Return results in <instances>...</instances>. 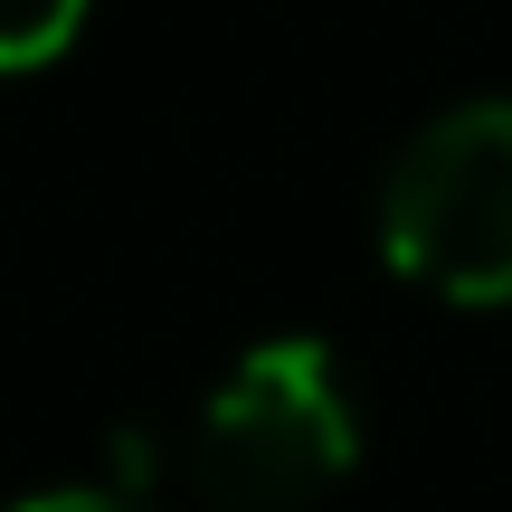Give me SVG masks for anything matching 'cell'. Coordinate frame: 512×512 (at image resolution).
I'll return each mask as SVG.
<instances>
[{
	"label": "cell",
	"mask_w": 512,
	"mask_h": 512,
	"mask_svg": "<svg viewBox=\"0 0 512 512\" xmlns=\"http://www.w3.org/2000/svg\"><path fill=\"white\" fill-rule=\"evenodd\" d=\"M95 0H0V76H29V67H57L76 48Z\"/></svg>",
	"instance_id": "3"
},
{
	"label": "cell",
	"mask_w": 512,
	"mask_h": 512,
	"mask_svg": "<svg viewBox=\"0 0 512 512\" xmlns=\"http://www.w3.org/2000/svg\"><path fill=\"white\" fill-rule=\"evenodd\" d=\"M361 465V408L313 332H266L219 370L190 427V484L209 512H313Z\"/></svg>",
	"instance_id": "1"
},
{
	"label": "cell",
	"mask_w": 512,
	"mask_h": 512,
	"mask_svg": "<svg viewBox=\"0 0 512 512\" xmlns=\"http://www.w3.org/2000/svg\"><path fill=\"white\" fill-rule=\"evenodd\" d=\"M380 256L456 313L512 304V95L418 124L380 190Z\"/></svg>",
	"instance_id": "2"
},
{
	"label": "cell",
	"mask_w": 512,
	"mask_h": 512,
	"mask_svg": "<svg viewBox=\"0 0 512 512\" xmlns=\"http://www.w3.org/2000/svg\"><path fill=\"white\" fill-rule=\"evenodd\" d=\"M10 512H152V503L133 494V484H57V494H29Z\"/></svg>",
	"instance_id": "4"
}]
</instances>
